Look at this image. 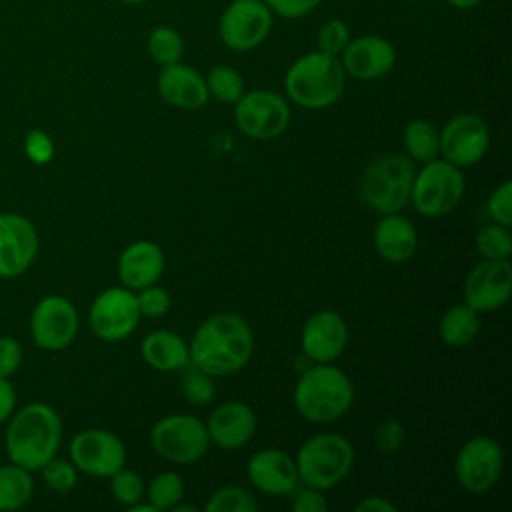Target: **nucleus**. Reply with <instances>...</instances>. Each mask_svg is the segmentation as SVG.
Segmentation results:
<instances>
[{"label": "nucleus", "instance_id": "46", "mask_svg": "<svg viewBox=\"0 0 512 512\" xmlns=\"http://www.w3.org/2000/svg\"><path fill=\"white\" fill-rule=\"evenodd\" d=\"M446 2L458 10H468V8H474L480 0H446Z\"/></svg>", "mask_w": 512, "mask_h": 512}, {"label": "nucleus", "instance_id": "30", "mask_svg": "<svg viewBox=\"0 0 512 512\" xmlns=\"http://www.w3.org/2000/svg\"><path fill=\"white\" fill-rule=\"evenodd\" d=\"M184 52L182 36L170 26H156L148 36V54L150 58L160 64L168 66L180 62Z\"/></svg>", "mask_w": 512, "mask_h": 512}, {"label": "nucleus", "instance_id": "47", "mask_svg": "<svg viewBox=\"0 0 512 512\" xmlns=\"http://www.w3.org/2000/svg\"><path fill=\"white\" fill-rule=\"evenodd\" d=\"M132 512H158L150 502L148 504H140V502H136V504H132V506H128Z\"/></svg>", "mask_w": 512, "mask_h": 512}, {"label": "nucleus", "instance_id": "19", "mask_svg": "<svg viewBox=\"0 0 512 512\" xmlns=\"http://www.w3.org/2000/svg\"><path fill=\"white\" fill-rule=\"evenodd\" d=\"M346 344L348 326L334 310L314 312L302 328L300 346L312 362H334L342 356Z\"/></svg>", "mask_w": 512, "mask_h": 512}, {"label": "nucleus", "instance_id": "31", "mask_svg": "<svg viewBox=\"0 0 512 512\" xmlns=\"http://www.w3.org/2000/svg\"><path fill=\"white\" fill-rule=\"evenodd\" d=\"M476 250L488 260H508L512 254V234L510 226L498 222L482 226L474 238Z\"/></svg>", "mask_w": 512, "mask_h": 512}, {"label": "nucleus", "instance_id": "21", "mask_svg": "<svg viewBox=\"0 0 512 512\" xmlns=\"http://www.w3.org/2000/svg\"><path fill=\"white\" fill-rule=\"evenodd\" d=\"M254 410L240 400H230L220 404L208 418L206 430L210 442L224 450H236L244 446L256 432Z\"/></svg>", "mask_w": 512, "mask_h": 512}, {"label": "nucleus", "instance_id": "39", "mask_svg": "<svg viewBox=\"0 0 512 512\" xmlns=\"http://www.w3.org/2000/svg\"><path fill=\"white\" fill-rule=\"evenodd\" d=\"M486 210L494 222L502 226L512 224V182L510 180L502 182L496 190H492L486 202Z\"/></svg>", "mask_w": 512, "mask_h": 512}, {"label": "nucleus", "instance_id": "32", "mask_svg": "<svg viewBox=\"0 0 512 512\" xmlns=\"http://www.w3.org/2000/svg\"><path fill=\"white\" fill-rule=\"evenodd\" d=\"M146 498L156 510H172L184 498V482L176 472H160L150 480Z\"/></svg>", "mask_w": 512, "mask_h": 512}, {"label": "nucleus", "instance_id": "3", "mask_svg": "<svg viewBox=\"0 0 512 512\" xmlns=\"http://www.w3.org/2000/svg\"><path fill=\"white\" fill-rule=\"evenodd\" d=\"M354 400L350 378L332 362H314L294 386L298 414L314 424H328L342 418Z\"/></svg>", "mask_w": 512, "mask_h": 512}, {"label": "nucleus", "instance_id": "5", "mask_svg": "<svg viewBox=\"0 0 512 512\" xmlns=\"http://www.w3.org/2000/svg\"><path fill=\"white\" fill-rule=\"evenodd\" d=\"M414 162L404 154H384L374 158L362 172V200L378 214L400 212L410 202L414 182Z\"/></svg>", "mask_w": 512, "mask_h": 512}, {"label": "nucleus", "instance_id": "17", "mask_svg": "<svg viewBox=\"0 0 512 512\" xmlns=\"http://www.w3.org/2000/svg\"><path fill=\"white\" fill-rule=\"evenodd\" d=\"M338 58L346 76L356 80H378L394 68L396 50L384 36L364 34L350 38Z\"/></svg>", "mask_w": 512, "mask_h": 512}, {"label": "nucleus", "instance_id": "45", "mask_svg": "<svg viewBox=\"0 0 512 512\" xmlns=\"http://www.w3.org/2000/svg\"><path fill=\"white\" fill-rule=\"evenodd\" d=\"M356 512H396V506L382 496H366L356 506Z\"/></svg>", "mask_w": 512, "mask_h": 512}, {"label": "nucleus", "instance_id": "14", "mask_svg": "<svg viewBox=\"0 0 512 512\" xmlns=\"http://www.w3.org/2000/svg\"><path fill=\"white\" fill-rule=\"evenodd\" d=\"M78 332V312L64 296L42 298L30 316V334L42 350L66 348Z\"/></svg>", "mask_w": 512, "mask_h": 512}, {"label": "nucleus", "instance_id": "25", "mask_svg": "<svg viewBox=\"0 0 512 512\" xmlns=\"http://www.w3.org/2000/svg\"><path fill=\"white\" fill-rule=\"evenodd\" d=\"M142 358L144 362L160 372H174L186 368L190 362L188 344L184 338L170 330H156L150 332L142 340Z\"/></svg>", "mask_w": 512, "mask_h": 512}, {"label": "nucleus", "instance_id": "23", "mask_svg": "<svg viewBox=\"0 0 512 512\" xmlns=\"http://www.w3.org/2000/svg\"><path fill=\"white\" fill-rule=\"evenodd\" d=\"M164 272V252L152 240L132 242L118 258V276L130 290H142L160 280Z\"/></svg>", "mask_w": 512, "mask_h": 512}, {"label": "nucleus", "instance_id": "16", "mask_svg": "<svg viewBox=\"0 0 512 512\" xmlns=\"http://www.w3.org/2000/svg\"><path fill=\"white\" fill-rule=\"evenodd\" d=\"M512 294V266L508 260L478 262L464 280L466 304L476 312H494L502 308Z\"/></svg>", "mask_w": 512, "mask_h": 512}, {"label": "nucleus", "instance_id": "35", "mask_svg": "<svg viewBox=\"0 0 512 512\" xmlns=\"http://www.w3.org/2000/svg\"><path fill=\"white\" fill-rule=\"evenodd\" d=\"M190 364V362H188ZM182 392L192 404H208L214 398V382L212 376L190 364L182 378Z\"/></svg>", "mask_w": 512, "mask_h": 512}, {"label": "nucleus", "instance_id": "42", "mask_svg": "<svg viewBox=\"0 0 512 512\" xmlns=\"http://www.w3.org/2000/svg\"><path fill=\"white\" fill-rule=\"evenodd\" d=\"M290 508L294 512H328V502L322 496V490H316V488L308 486L304 490H298L292 496Z\"/></svg>", "mask_w": 512, "mask_h": 512}, {"label": "nucleus", "instance_id": "12", "mask_svg": "<svg viewBox=\"0 0 512 512\" xmlns=\"http://www.w3.org/2000/svg\"><path fill=\"white\" fill-rule=\"evenodd\" d=\"M504 454L500 444L488 436H474L458 450L454 472L458 484L472 492H488L500 478Z\"/></svg>", "mask_w": 512, "mask_h": 512}, {"label": "nucleus", "instance_id": "37", "mask_svg": "<svg viewBox=\"0 0 512 512\" xmlns=\"http://www.w3.org/2000/svg\"><path fill=\"white\" fill-rule=\"evenodd\" d=\"M42 478L46 486H50L56 492H68L76 484V466L68 460L50 458L42 468Z\"/></svg>", "mask_w": 512, "mask_h": 512}, {"label": "nucleus", "instance_id": "43", "mask_svg": "<svg viewBox=\"0 0 512 512\" xmlns=\"http://www.w3.org/2000/svg\"><path fill=\"white\" fill-rule=\"evenodd\" d=\"M22 364V348L10 336H0V376L8 378Z\"/></svg>", "mask_w": 512, "mask_h": 512}, {"label": "nucleus", "instance_id": "6", "mask_svg": "<svg viewBox=\"0 0 512 512\" xmlns=\"http://www.w3.org/2000/svg\"><path fill=\"white\" fill-rule=\"evenodd\" d=\"M298 480L316 490H328L340 484L354 464L352 442L334 432L310 436L296 454Z\"/></svg>", "mask_w": 512, "mask_h": 512}, {"label": "nucleus", "instance_id": "36", "mask_svg": "<svg viewBox=\"0 0 512 512\" xmlns=\"http://www.w3.org/2000/svg\"><path fill=\"white\" fill-rule=\"evenodd\" d=\"M348 42H350V28L344 20H338V18L326 20L318 30V50L320 52L340 56V52L346 48Z\"/></svg>", "mask_w": 512, "mask_h": 512}, {"label": "nucleus", "instance_id": "48", "mask_svg": "<svg viewBox=\"0 0 512 512\" xmlns=\"http://www.w3.org/2000/svg\"><path fill=\"white\" fill-rule=\"evenodd\" d=\"M124 4H142V2H148V0H120Z\"/></svg>", "mask_w": 512, "mask_h": 512}, {"label": "nucleus", "instance_id": "27", "mask_svg": "<svg viewBox=\"0 0 512 512\" xmlns=\"http://www.w3.org/2000/svg\"><path fill=\"white\" fill-rule=\"evenodd\" d=\"M34 492V482L30 470L18 464L0 466V510L22 508Z\"/></svg>", "mask_w": 512, "mask_h": 512}, {"label": "nucleus", "instance_id": "28", "mask_svg": "<svg viewBox=\"0 0 512 512\" xmlns=\"http://www.w3.org/2000/svg\"><path fill=\"white\" fill-rule=\"evenodd\" d=\"M404 146L412 160L430 162L440 154V132L428 120H412L404 128Z\"/></svg>", "mask_w": 512, "mask_h": 512}, {"label": "nucleus", "instance_id": "34", "mask_svg": "<svg viewBox=\"0 0 512 512\" xmlns=\"http://www.w3.org/2000/svg\"><path fill=\"white\" fill-rule=\"evenodd\" d=\"M110 490L112 496L124 504V506H132L136 502H140L144 498V480L138 472L134 470H126L124 466L120 470H116L110 476Z\"/></svg>", "mask_w": 512, "mask_h": 512}, {"label": "nucleus", "instance_id": "15", "mask_svg": "<svg viewBox=\"0 0 512 512\" xmlns=\"http://www.w3.org/2000/svg\"><path fill=\"white\" fill-rule=\"evenodd\" d=\"M490 142L488 126L478 114H458L440 132V152L444 160L458 168L474 166L486 154Z\"/></svg>", "mask_w": 512, "mask_h": 512}, {"label": "nucleus", "instance_id": "24", "mask_svg": "<svg viewBox=\"0 0 512 512\" xmlns=\"http://www.w3.org/2000/svg\"><path fill=\"white\" fill-rule=\"evenodd\" d=\"M376 252L394 264L406 262L418 248V234L414 224L402 214H384L374 228Z\"/></svg>", "mask_w": 512, "mask_h": 512}, {"label": "nucleus", "instance_id": "29", "mask_svg": "<svg viewBox=\"0 0 512 512\" xmlns=\"http://www.w3.org/2000/svg\"><path fill=\"white\" fill-rule=\"evenodd\" d=\"M204 80H206L208 94L214 96L218 102L236 104L240 100V96L244 94V80H242L240 72L228 64L214 66L208 72V78H204Z\"/></svg>", "mask_w": 512, "mask_h": 512}, {"label": "nucleus", "instance_id": "1", "mask_svg": "<svg viewBox=\"0 0 512 512\" xmlns=\"http://www.w3.org/2000/svg\"><path fill=\"white\" fill-rule=\"evenodd\" d=\"M254 350V334L250 324L232 312H220L206 318L188 346L190 364L202 372L230 376L242 370Z\"/></svg>", "mask_w": 512, "mask_h": 512}, {"label": "nucleus", "instance_id": "11", "mask_svg": "<svg viewBox=\"0 0 512 512\" xmlns=\"http://www.w3.org/2000/svg\"><path fill=\"white\" fill-rule=\"evenodd\" d=\"M90 328L104 342H120L128 338L140 320L134 290L126 286L106 288L90 306Z\"/></svg>", "mask_w": 512, "mask_h": 512}, {"label": "nucleus", "instance_id": "2", "mask_svg": "<svg viewBox=\"0 0 512 512\" xmlns=\"http://www.w3.org/2000/svg\"><path fill=\"white\" fill-rule=\"evenodd\" d=\"M62 438L58 412L42 402H32L16 412L6 430L10 460L30 472L40 470L56 456Z\"/></svg>", "mask_w": 512, "mask_h": 512}, {"label": "nucleus", "instance_id": "33", "mask_svg": "<svg viewBox=\"0 0 512 512\" xmlns=\"http://www.w3.org/2000/svg\"><path fill=\"white\" fill-rule=\"evenodd\" d=\"M256 508L254 496L242 486H224L204 504L206 512H254Z\"/></svg>", "mask_w": 512, "mask_h": 512}, {"label": "nucleus", "instance_id": "9", "mask_svg": "<svg viewBox=\"0 0 512 512\" xmlns=\"http://www.w3.org/2000/svg\"><path fill=\"white\" fill-rule=\"evenodd\" d=\"M272 22L274 14L264 0H232L220 14L218 34L226 48L248 52L268 38Z\"/></svg>", "mask_w": 512, "mask_h": 512}, {"label": "nucleus", "instance_id": "18", "mask_svg": "<svg viewBox=\"0 0 512 512\" xmlns=\"http://www.w3.org/2000/svg\"><path fill=\"white\" fill-rule=\"evenodd\" d=\"M38 252L32 222L18 214H0V276L14 278L28 270Z\"/></svg>", "mask_w": 512, "mask_h": 512}, {"label": "nucleus", "instance_id": "20", "mask_svg": "<svg viewBox=\"0 0 512 512\" xmlns=\"http://www.w3.org/2000/svg\"><path fill=\"white\" fill-rule=\"evenodd\" d=\"M250 482L264 494L286 496L292 494L298 482L296 462L284 450L264 448L258 450L246 466Z\"/></svg>", "mask_w": 512, "mask_h": 512}, {"label": "nucleus", "instance_id": "10", "mask_svg": "<svg viewBox=\"0 0 512 512\" xmlns=\"http://www.w3.org/2000/svg\"><path fill=\"white\" fill-rule=\"evenodd\" d=\"M238 130L256 140L280 136L290 124L288 102L270 90L244 92L234 108Z\"/></svg>", "mask_w": 512, "mask_h": 512}, {"label": "nucleus", "instance_id": "22", "mask_svg": "<svg viewBox=\"0 0 512 512\" xmlns=\"http://www.w3.org/2000/svg\"><path fill=\"white\" fill-rule=\"evenodd\" d=\"M156 86L162 100L180 110H196L208 102L204 76L196 68L182 62L162 66Z\"/></svg>", "mask_w": 512, "mask_h": 512}, {"label": "nucleus", "instance_id": "26", "mask_svg": "<svg viewBox=\"0 0 512 512\" xmlns=\"http://www.w3.org/2000/svg\"><path fill=\"white\" fill-rule=\"evenodd\" d=\"M480 330V312L468 304H456L448 308L440 320L438 334L440 340L448 346H466L470 344Z\"/></svg>", "mask_w": 512, "mask_h": 512}, {"label": "nucleus", "instance_id": "44", "mask_svg": "<svg viewBox=\"0 0 512 512\" xmlns=\"http://www.w3.org/2000/svg\"><path fill=\"white\" fill-rule=\"evenodd\" d=\"M14 404H16V392L8 382V378L0 376V422H4L12 414Z\"/></svg>", "mask_w": 512, "mask_h": 512}, {"label": "nucleus", "instance_id": "7", "mask_svg": "<svg viewBox=\"0 0 512 512\" xmlns=\"http://www.w3.org/2000/svg\"><path fill=\"white\" fill-rule=\"evenodd\" d=\"M466 182L458 166L448 160L424 162L422 170L414 174L410 202L428 218H438L452 212L464 198Z\"/></svg>", "mask_w": 512, "mask_h": 512}, {"label": "nucleus", "instance_id": "13", "mask_svg": "<svg viewBox=\"0 0 512 512\" xmlns=\"http://www.w3.org/2000/svg\"><path fill=\"white\" fill-rule=\"evenodd\" d=\"M70 458L84 474L110 478L124 466L126 448L116 434L102 428H88L72 438Z\"/></svg>", "mask_w": 512, "mask_h": 512}, {"label": "nucleus", "instance_id": "40", "mask_svg": "<svg viewBox=\"0 0 512 512\" xmlns=\"http://www.w3.org/2000/svg\"><path fill=\"white\" fill-rule=\"evenodd\" d=\"M322 0H264V4L270 8L274 16L296 20L310 12H314L320 6Z\"/></svg>", "mask_w": 512, "mask_h": 512}, {"label": "nucleus", "instance_id": "8", "mask_svg": "<svg viewBox=\"0 0 512 512\" xmlns=\"http://www.w3.org/2000/svg\"><path fill=\"white\" fill-rule=\"evenodd\" d=\"M150 444L168 462L194 464L206 454L210 438L206 424L196 416L170 414L152 426Z\"/></svg>", "mask_w": 512, "mask_h": 512}, {"label": "nucleus", "instance_id": "4", "mask_svg": "<svg viewBox=\"0 0 512 512\" xmlns=\"http://www.w3.org/2000/svg\"><path fill=\"white\" fill-rule=\"evenodd\" d=\"M346 72L338 56L314 50L294 60L284 76L288 98L310 110L332 106L344 92Z\"/></svg>", "mask_w": 512, "mask_h": 512}, {"label": "nucleus", "instance_id": "38", "mask_svg": "<svg viewBox=\"0 0 512 512\" xmlns=\"http://www.w3.org/2000/svg\"><path fill=\"white\" fill-rule=\"evenodd\" d=\"M136 302H138V310L140 316H148V318H160L164 316L170 306H172V296L168 294V290L152 284L146 286L142 290H136Z\"/></svg>", "mask_w": 512, "mask_h": 512}, {"label": "nucleus", "instance_id": "41", "mask_svg": "<svg viewBox=\"0 0 512 512\" xmlns=\"http://www.w3.org/2000/svg\"><path fill=\"white\" fill-rule=\"evenodd\" d=\"M24 148H26L28 158L32 162H36V164H46L54 156V144H52L50 136L46 132H42V130H30L26 134Z\"/></svg>", "mask_w": 512, "mask_h": 512}]
</instances>
